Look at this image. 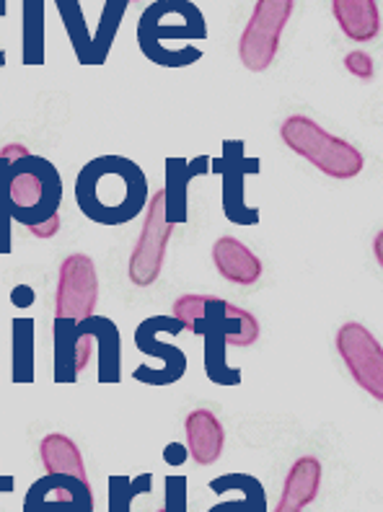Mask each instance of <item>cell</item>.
<instances>
[{
    "instance_id": "obj_22",
    "label": "cell",
    "mask_w": 383,
    "mask_h": 512,
    "mask_svg": "<svg viewBox=\"0 0 383 512\" xmlns=\"http://www.w3.org/2000/svg\"><path fill=\"white\" fill-rule=\"evenodd\" d=\"M21 37H24V65L44 63V3L26 0L24 19H21Z\"/></svg>"
},
{
    "instance_id": "obj_14",
    "label": "cell",
    "mask_w": 383,
    "mask_h": 512,
    "mask_svg": "<svg viewBox=\"0 0 383 512\" xmlns=\"http://www.w3.org/2000/svg\"><path fill=\"white\" fill-rule=\"evenodd\" d=\"M81 334L94 337L99 347V383H120L122 378V339L120 329L107 316H88L86 321L76 326L73 331V342Z\"/></svg>"
},
{
    "instance_id": "obj_25",
    "label": "cell",
    "mask_w": 383,
    "mask_h": 512,
    "mask_svg": "<svg viewBox=\"0 0 383 512\" xmlns=\"http://www.w3.org/2000/svg\"><path fill=\"white\" fill-rule=\"evenodd\" d=\"M109 512H130L132 500L153 489V474H140L135 479L109 476Z\"/></svg>"
},
{
    "instance_id": "obj_26",
    "label": "cell",
    "mask_w": 383,
    "mask_h": 512,
    "mask_svg": "<svg viewBox=\"0 0 383 512\" xmlns=\"http://www.w3.org/2000/svg\"><path fill=\"white\" fill-rule=\"evenodd\" d=\"M8 169H11V161L0 158V256L11 254V213H8V197H6V179Z\"/></svg>"
},
{
    "instance_id": "obj_36",
    "label": "cell",
    "mask_w": 383,
    "mask_h": 512,
    "mask_svg": "<svg viewBox=\"0 0 383 512\" xmlns=\"http://www.w3.org/2000/svg\"><path fill=\"white\" fill-rule=\"evenodd\" d=\"M0 16H6V3H3V0H0ZM3 65H6V52L0 50V68H3Z\"/></svg>"
},
{
    "instance_id": "obj_20",
    "label": "cell",
    "mask_w": 383,
    "mask_h": 512,
    "mask_svg": "<svg viewBox=\"0 0 383 512\" xmlns=\"http://www.w3.org/2000/svg\"><path fill=\"white\" fill-rule=\"evenodd\" d=\"M321 489V463L314 456L298 458L293 466H290L288 476H285L283 494H280V502H288L293 507H306L319 497Z\"/></svg>"
},
{
    "instance_id": "obj_31",
    "label": "cell",
    "mask_w": 383,
    "mask_h": 512,
    "mask_svg": "<svg viewBox=\"0 0 383 512\" xmlns=\"http://www.w3.org/2000/svg\"><path fill=\"white\" fill-rule=\"evenodd\" d=\"M34 298H37V293H34L29 285H19V288H13V293H11V303L16 308L34 306Z\"/></svg>"
},
{
    "instance_id": "obj_5",
    "label": "cell",
    "mask_w": 383,
    "mask_h": 512,
    "mask_svg": "<svg viewBox=\"0 0 383 512\" xmlns=\"http://www.w3.org/2000/svg\"><path fill=\"white\" fill-rule=\"evenodd\" d=\"M280 138L296 156L316 166L329 179H355L365 166L363 153L355 145L327 132L306 114H290L280 125Z\"/></svg>"
},
{
    "instance_id": "obj_15",
    "label": "cell",
    "mask_w": 383,
    "mask_h": 512,
    "mask_svg": "<svg viewBox=\"0 0 383 512\" xmlns=\"http://www.w3.org/2000/svg\"><path fill=\"white\" fill-rule=\"evenodd\" d=\"M213 264L218 269V275L223 280L249 288L257 285L262 277V262L246 244H241L239 238L220 236L213 244Z\"/></svg>"
},
{
    "instance_id": "obj_17",
    "label": "cell",
    "mask_w": 383,
    "mask_h": 512,
    "mask_svg": "<svg viewBox=\"0 0 383 512\" xmlns=\"http://www.w3.org/2000/svg\"><path fill=\"white\" fill-rule=\"evenodd\" d=\"M332 13L352 42H373L381 34L378 0H332Z\"/></svg>"
},
{
    "instance_id": "obj_11",
    "label": "cell",
    "mask_w": 383,
    "mask_h": 512,
    "mask_svg": "<svg viewBox=\"0 0 383 512\" xmlns=\"http://www.w3.org/2000/svg\"><path fill=\"white\" fill-rule=\"evenodd\" d=\"M244 140H226L223 156L213 161V169L223 179V213L233 225H257L259 207H249L244 197L246 176L259 174V158L246 156Z\"/></svg>"
},
{
    "instance_id": "obj_18",
    "label": "cell",
    "mask_w": 383,
    "mask_h": 512,
    "mask_svg": "<svg viewBox=\"0 0 383 512\" xmlns=\"http://www.w3.org/2000/svg\"><path fill=\"white\" fill-rule=\"evenodd\" d=\"M231 489L241 492V500L220 502V505L210 507L208 512H270L267 494H264V487L259 484L257 476L223 474V476H215V479L210 481V492L215 494H226L231 492Z\"/></svg>"
},
{
    "instance_id": "obj_19",
    "label": "cell",
    "mask_w": 383,
    "mask_h": 512,
    "mask_svg": "<svg viewBox=\"0 0 383 512\" xmlns=\"http://www.w3.org/2000/svg\"><path fill=\"white\" fill-rule=\"evenodd\" d=\"M39 458L44 463V471L47 474H63V476H73L78 481H86L88 484V474L86 466H83V456L78 445L63 435V432H50V435H44L42 443H39Z\"/></svg>"
},
{
    "instance_id": "obj_13",
    "label": "cell",
    "mask_w": 383,
    "mask_h": 512,
    "mask_svg": "<svg viewBox=\"0 0 383 512\" xmlns=\"http://www.w3.org/2000/svg\"><path fill=\"white\" fill-rule=\"evenodd\" d=\"M213 169V158L195 156V158H166V218L174 225H182L189 220V184L197 176H208Z\"/></svg>"
},
{
    "instance_id": "obj_8",
    "label": "cell",
    "mask_w": 383,
    "mask_h": 512,
    "mask_svg": "<svg viewBox=\"0 0 383 512\" xmlns=\"http://www.w3.org/2000/svg\"><path fill=\"white\" fill-rule=\"evenodd\" d=\"M174 233V223L166 218V197L164 187L151 194V200L145 205V223L140 231L138 244L132 249L127 275L135 288H151L161 277L166 259V246Z\"/></svg>"
},
{
    "instance_id": "obj_21",
    "label": "cell",
    "mask_w": 383,
    "mask_h": 512,
    "mask_svg": "<svg viewBox=\"0 0 383 512\" xmlns=\"http://www.w3.org/2000/svg\"><path fill=\"white\" fill-rule=\"evenodd\" d=\"M13 383L34 381V319H13L11 324Z\"/></svg>"
},
{
    "instance_id": "obj_12",
    "label": "cell",
    "mask_w": 383,
    "mask_h": 512,
    "mask_svg": "<svg viewBox=\"0 0 383 512\" xmlns=\"http://www.w3.org/2000/svg\"><path fill=\"white\" fill-rule=\"evenodd\" d=\"M24 512H94V492L73 476L44 474L26 492Z\"/></svg>"
},
{
    "instance_id": "obj_10",
    "label": "cell",
    "mask_w": 383,
    "mask_h": 512,
    "mask_svg": "<svg viewBox=\"0 0 383 512\" xmlns=\"http://www.w3.org/2000/svg\"><path fill=\"white\" fill-rule=\"evenodd\" d=\"M337 352L352 381L376 401H383V347L358 321H347L337 331Z\"/></svg>"
},
{
    "instance_id": "obj_1",
    "label": "cell",
    "mask_w": 383,
    "mask_h": 512,
    "mask_svg": "<svg viewBox=\"0 0 383 512\" xmlns=\"http://www.w3.org/2000/svg\"><path fill=\"white\" fill-rule=\"evenodd\" d=\"M174 319L184 321L187 331L205 339V373L215 386H239L241 368L226 360L228 347H252L259 339L254 313L233 306L215 295H182L174 303Z\"/></svg>"
},
{
    "instance_id": "obj_29",
    "label": "cell",
    "mask_w": 383,
    "mask_h": 512,
    "mask_svg": "<svg viewBox=\"0 0 383 512\" xmlns=\"http://www.w3.org/2000/svg\"><path fill=\"white\" fill-rule=\"evenodd\" d=\"M91 352H94V337H88V334H81V337H76V373L78 375L86 370Z\"/></svg>"
},
{
    "instance_id": "obj_37",
    "label": "cell",
    "mask_w": 383,
    "mask_h": 512,
    "mask_svg": "<svg viewBox=\"0 0 383 512\" xmlns=\"http://www.w3.org/2000/svg\"><path fill=\"white\" fill-rule=\"evenodd\" d=\"M127 3H135V0H127Z\"/></svg>"
},
{
    "instance_id": "obj_35",
    "label": "cell",
    "mask_w": 383,
    "mask_h": 512,
    "mask_svg": "<svg viewBox=\"0 0 383 512\" xmlns=\"http://www.w3.org/2000/svg\"><path fill=\"white\" fill-rule=\"evenodd\" d=\"M275 512H303V510H301V507H293V505H288V502H277Z\"/></svg>"
},
{
    "instance_id": "obj_32",
    "label": "cell",
    "mask_w": 383,
    "mask_h": 512,
    "mask_svg": "<svg viewBox=\"0 0 383 512\" xmlns=\"http://www.w3.org/2000/svg\"><path fill=\"white\" fill-rule=\"evenodd\" d=\"M164 458H166V463H171V466H182V463L187 461V448H184V445H179V443L166 445Z\"/></svg>"
},
{
    "instance_id": "obj_28",
    "label": "cell",
    "mask_w": 383,
    "mask_h": 512,
    "mask_svg": "<svg viewBox=\"0 0 383 512\" xmlns=\"http://www.w3.org/2000/svg\"><path fill=\"white\" fill-rule=\"evenodd\" d=\"M345 68L350 70L355 78H360V81H371L376 65H373V57L368 55V52L358 50V52H350V55H345Z\"/></svg>"
},
{
    "instance_id": "obj_27",
    "label": "cell",
    "mask_w": 383,
    "mask_h": 512,
    "mask_svg": "<svg viewBox=\"0 0 383 512\" xmlns=\"http://www.w3.org/2000/svg\"><path fill=\"white\" fill-rule=\"evenodd\" d=\"M164 512H187V476H166Z\"/></svg>"
},
{
    "instance_id": "obj_3",
    "label": "cell",
    "mask_w": 383,
    "mask_h": 512,
    "mask_svg": "<svg viewBox=\"0 0 383 512\" xmlns=\"http://www.w3.org/2000/svg\"><path fill=\"white\" fill-rule=\"evenodd\" d=\"M99 303V277L88 254H70L60 264L55 293V383H76V342L73 331Z\"/></svg>"
},
{
    "instance_id": "obj_16",
    "label": "cell",
    "mask_w": 383,
    "mask_h": 512,
    "mask_svg": "<svg viewBox=\"0 0 383 512\" xmlns=\"http://www.w3.org/2000/svg\"><path fill=\"white\" fill-rule=\"evenodd\" d=\"M184 430H187L189 456L200 466H213L226 445V432H223L218 417L210 409H195L184 419Z\"/></svg>"
},
{
    "instance_id": "obj_7",
    "label": "cell",
    "mask_w": 383,
    "mask_h": 512,
    "mask_svg": "<svg viewBox=\"0 0 383 512\" xmlns=\"http://www.w3.org/2000/svg\"><path fill=\"white\" fill-rule=\"evenodd\" d=\"M296 0H257L249 24L239 39L241 65L252 73H264L275 63L280 37L293 16Z\"/></svg>"
},
{
    "instance_id": "obj_2",
    "label": "cell",
    "mask_w": 383,
    "mask_h": 512,
    "mask_svg": "<svg viewBox=\"0 0 383 512\" xmlns=\"http://www.w3.org/2000/svg\"><path fill=\"white\" fill-rule=\"evenodd\" d=\"M148 200L143 169L125 156L91 158L76 176V202L91 223H130L143 213Z\"/></svg>"
},
{
    "instance_id": "obj_23",
    "label": "cell",
    "mask_w": 383,
    "mask_h": 512,
    "mask_svg": "<svg viewBox=\"0 0 383 512\" xmlns=\"http://www.w3.org/2000/svg\"><path fill=\"white\" fill-rule=\"evenodd\" d=\"M57 11H60V19H63L65 29H68V39L73 44L78 63L91 65V32H88L81 3L78 0H57Z\"/></svg>"
},
{
    "instance_id": "obj_6",
    "label": "cell",
    "mask_w": 383,
    "mask_h": 512,
    "mask_svg": "<svg viewBox=\"0 0 383 512\" xmlns=\"http://www.w3.org/2000/svg\"><path fill=\"white\" fill-rule=\"evenodd\" d=\"M208 37V24L192 0H156L138 21V44L151 63L171 70L169 42H197Z\"/></svg>"
},
{
    "instance_id": "obj_38",
    "label": "cell",
    "mask_w": 383,
    "mask_h": 512,
    "mask_svg": "<svg viewBox=\"0 0 383 512\" xmlns=\"http://www.w3.org/2000/svg\"><path fill=\"white\" fill-rule=\"evenodd\" d=\"M158 512H164V510H158Z\"/></svg>"
},
{
    "instance_id": "obj_30",
    "label": "cell",
    "mask_w": 383,
    "mask_h": 512,
    "mask_svg": "<svg viewBox=\"0 0 383 512\" xmlns=\"http://www.w3.org/2000/svg\"><path fill=\"white\" fill-rule=\"evenodd\" d=\"M29 231H32V236H37V238L57 236V231H60V215H52L50 220H42V223L32 225Z\"/></svg>"
},
{
    "instance_id": "obj_34",
    "label": "cell",
    "mask_w": 383,
    "mask_h": 512,
    "mask_svg": "<svg viewBox=\"0 0 383 512\" xmlns=\"http://www.w3.org/2000/svg\"><path fill=\"white\" fill-rule=\"evenodd\" d=\"M13 476H0V492H13Z\"/></svg>"
},
{
    "instance_id": "obj_4",
    "label": "cell",
    "mask_w": 383,
    "mask_h": 512,
    "mask_svg": "<svg viewBox=\"0 0 383 512\" xmlns=\"http://www.w3.org/2000/svg\"><path fill=\"white\" fill-rule=\"evenodd\" d=\"M8 213L16 223L32 228V225L60 215L63 205V176L55 169V163L47 158L29 153L11 163L6 179Z\"/></svg>"
},
{
    "instance_id": "obj_9",
    "label": "cell",
    "mask_w": 383,
    "mask_h": 512,
    "mask_svg": "<svg viewBox=\"0 0 383 512\" xmlns=\"http://www.w3.org/2000/svg\"><path fill=\"white\" fill-rule=\"evenodd\" d=\"M187 329L184 321L174 319V316H151L145 319L143 324L135 329V347H138L143 355H153L158 360H164L161 368H148V365H140V368L132 370V378L145 386H171V383L182 381L184 373H187V355H184L176 344H166L158 339L161 331H169V334H182Z\"/></svg>"
},
{
    "instance_id": "obj_24",
    "label": "cell",
    "mask_w": 383,
    "mask_h": 512,
    "mask_svg": "<svg viewBox=\"0 0 383 512\" xmlns=\"http://www.w3.org/2000/svg\"><path fill=\"white\" fill-rule=\"evenodd\" d=\"M127 0H107L104 13L99 19V32L94 34V65H104L112 50L117 29H120L122 19H125Z\"/></svg>"
},
{
    "instance_id": "obj_33",
    "label": "cell",
    "mask_w": 383,
    "mask_h": 512,
    "mask_svg": "<svg viewBox=\"0 0 383 512\" xmlns=\"http://www.w3.org/2000/svg\"><path fill=\"white\" fill-rule=\"evenodd\" d=\"M29 153H32V150L26 148V145H21V143H11V145H6V148L0 150V158H6V161H19V158H24V156H29Z\"/></svg>"
}]
</instances>
